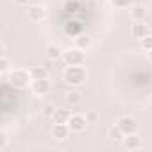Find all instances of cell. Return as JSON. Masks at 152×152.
Instances as JSON below:
<instances>
[{
	"label": "cell",
	"mask_w": 152,
	"mask_h": 152,
	"mask_svg": "<svg viewBox=\"0 0 152 152\" xmlns=\"http://www.w3.org/2000/svg\"><path fill=\"white\" fill-rule=\"evenodd\" d=\"M29 72H31V77H32V81L48 79V73H47V70H45L43 66H34V68H31Z\"/></svg>",
	"instance_id": "15"
},
{
	"label": "cell",
	"mask_w": 152,
	"mask_h": 152,
	"mask_svg": "<svg viewBox=\"0 0 152 152\" xmlns=\"http://www.w3.org/2000/svg\"><path fill=\"white\" fill-rule=\"evenodd\" d=\"M88 118L84 116V115H79V113H75V115H72V118H70V122H68V125H70V129H72V132H84L86 131V127H88Z\"/></svg>",
	"instance_id": "5"
},
{
	"label": "cell",
	"mask_w": 152,
	"mask_h": 152,
	"mask_svg": "<svg viewBox=\"0 0 152 152\" xmlns=\"http://www.w3.org/2000/svg\"><path fill=\"white\" fill-rule=\"evenodd\" d=\"M63 59H64L66 66H81L86 61V54H84V50H81V48L75 47V48L66 50L64 56H63Z\"/></svg>",
	"instance_id": "3"
},
{
	"label": "cell",
	"mask_w": 152,
	"mask_h": 152,
	"mask_svg": "<svg viewBox=\"0 0 152 152\" xmlns=\"http://www.w3.org/2000/svg\"><path fill=\"white\" fill-rule=\"evenodd\" d=\"M124 132L120 131V127L118 125H111L109 129H107V138H111L113 141H120V140H124Z\"/></svg>",
	"instance_id": "17"
},
{
	"label": "cell",
	"mask_w": 152,
	"mask_h": 152,
	"mask_svg": "<svg viewBox=\"0 0 152 152\" xmlns=\"http://www.w3.org/2000/svg\"><path fill=\"white\" fill-rule=\"evenodd\" d=\"M64 54H63V50H61V47H57V45H48L47 47V57L50 59V61H57V59H61Z\"/></svg>",
	"instance_id": "13"
},
{
	"label": "cell",
	"mask_w": 152,
	"mask_h": 152,
	"mask_svg": "<svg viewBox=\"0 0 152 152\" xmlns=\"http://www.w3.org/2000/svg\"><path fill=\"white\" fill-rule=\"evenodd\" d=\"M141 48H143L145 52L152 50V36H150V34H148L147 38H143V39H141Z\"/></svg>",
	"instance_id": "20"
},
{
	"label": "cell",
	"mask_w": 152,
	"mask_h": 152,
	"mask_svg": "<svg viewBox=\"0 0 152 152\" xmlns=\"http://www.w3.org/2000/svg\"><path fill=\"white\" fill-rule=\"evenodd\" d=\"M122 143H124V147H125L127 150H138V148L143 147V141H141V138H140L136 132H132V134H125L124 140H122Z\"/></svg>",
	"instance_id": "9"
},
{
	"label": "cell",
	"mask_w": 152,
	"mask_h": 152,
	"mask_svg": "<svg viewBox=\"0 0 152 152\" xmlns=\"http://www.w3.org/2000/svg\"><path fill=\"white\" fill-rule=\"evenodd\" d=\"M15 4H16V6H27L29 0H15Z\"/></svg>",
	"instance_id": "25"
},
{
	"label": "cell",
	"mask_w": 152,
	"mask_h": 152,
	"mask_svg": "<svg viewBox=\"0 0 152 152\" xmlns=\"http://www.w3.org/2000/svg\"><path fill=\"white\" fill-rule=\"evenodd\" d=\"M31 91L36 97H43L50 91V81L48 79H39V81H32L31 83Z\"/></svg>",
	"instance_id": "8"
},
{
	"label": "cell",
	"mask_w": 152,
	"mask_h": 152,
	"mask_svg": "<svg viewBox=\"0 0 152 152\" xmlns=\"http://www.w3.org/2000/svg\"><path fill=\"white\" fill-rule=\"evenodd\" d=\"M72 118V111L70 109H64V107H57L54 116H52V122L54 124H68Z\"/></svg>",
	"instance_id": "11"
},
{
	"label": "cell",
	"mask_w": 152,
	"mask_h": 152,
	"mask_svg": "<svg viewBox=\"0 0 152 152\" xmlns=\"http://www.w3.org/2000/svg\"><path fill=\"white\" fill-rule=\"evenodd\" d=\"M45 16H47V11H45V7L39 6V4H34V6H31V7L27 9V18H29L31 22H34V23L43 22Z\"/></svg>",
	"instance_id": "6"
},
{
	"label": "cell",
	"mask_w": 152,
	"mask_h": 152,
	"mask_svg": "<svg viewBox=\"0 0 152 152\" xmlns=\"http://www.w3.org/2000/svg\"><path fill=\"white\" fill-rule=\"evenodd\" d=\"M63 79L70 84V86H79L86 81V70L81 66H66L63 72Z\"/></svg>",
	"instance_id": "2"
},
{
	"label": "cell",
	"mask_w": 152,
	"mask_h": 152,
	"mask_svg": "<svg viewBox=\"0 0 152 152\" xmlns=\"http://www.w3.org/2000/svg\"><path fill=\"white\" fill-rule=\"evenodd\" d=\"M56 106H52V104H47L45 107H43V116H47V118H52L54 116V113H56Z\"/></svg>",
	"instance_id": "19"
},
{
	"label": "cell",
	"mask_w": 152,
	"mask_h": 152,
	"mask_svg": "<svg viewBox=\"0 0 152 152\" xmlns=\"http://www.w3.org/2000/svg\"><path fill=\"white\" fill-rule=\"evenodd\" d=\"M147 59L152 63V50H148V52H147Z\"/></svg>",
	"instance_id": "26"
},
{
	"label": "cell",
	"mask_w": 152,
	"mask_h": 152,
	"mask_svg": "<svg viewBox=\"0 0 152 152\" xmlns=\"http://www.w3.org/2000/svg\"><path fill=\"white\" fill-rule=\"evenodd\" d=\"M64 9H66V13H72V11H77V2H72V0H68V2L64 4Z\"/></svg>",
	"instance_id": "23"
},
{
	"label": "cell",
	"mask_w": 152,
	"mask_h": 152,
	"mask_svg": "<svg viewBox=\"0 0 152 152\" xmlns=\"http://www.w3.org/2000/svg\"><path fill=\"white\" fill-rule=\"evenodd\" d=\"M66 102H68L70 106H79V104L83 102L81 91H68V93H66Z\"/></svg>",
	"instance_id": "16"
},
{
	"label": "cell",
	"mask_w": 152,
	"mask_h": 152,
	"mask_svg": "<svg viewBox=\"0 0 152 152\" xmlns=\"http://www.w3.org/2000/svg\"><path fill=\"white\" fill-rule=\"evenodd\" d=\"M75 47L86 52V50L91 47V38H90V36H86V34H79L77 38H75Z\"/></svg>",
	"instance_id": "14"
},
{
	"label": "cell",
	"mask_w": 152,
	"mask_h": 152,
	"mask_svg": "<svg viewBox=\"0 0 152 152\" xmlns=\"http://www.w3.org/2000/svg\"><path fill=\"white\" fill-rule=\"evenodd\" d=\"M32 83V77H31V72L23 70V68H15L9 72V84L16 90H23L27 88L29 84Z\"/></svg>",
	"instance_id": "1"
},
{
	"label": "cell",
	"mask_w": 152,
	"mask_h": 152,
	"mask_svg": "<svg viewBox=\"0 0 152 152\" xmlns=\"http://www.w3.org/2000/svg\"><path fill=\"white\" fill-rule=\"evenodd\" d=\"M86 118H88V122H93V120H97V113H93V111H90V113L86 115Z\"/></svg>",
	"instance_id": "24"
},
{
	"label": "cell",
	"mask_w": 152,
	"mask_h": 152,
	"mask_svg": "<svg viewBox=\"0 0 152 152\" xmlns=\"http://www.w3.org/2000/svg\"><path fill=\"white\" fill-rule=\"evenodd\" d=\"M129 13H131V18L134 20V22H143V18L147 16V9L143 7V6H140V4H132L131 7H129Z\"/></svg>",
	"instance_id": "12"
},
{
	"label": "cell",
	"mask_w": 152,
	"mask_h": 152,
	"mask_svg": "<svg viewBox=\"0 0 152 152\" xmlns=\"http://www.w3.org/2000/svg\"><path fill=\"white\" fill-rule=\"evenodd\" d=\"M70 132H72V129L68 124H54V127H52V138H56V140H66L70 136Z\"/></svg>",
	"instance_id": "10"
},
{
	"label": "cell",
	"mask_w": 152,
	"mask_h": 152,
	"mask_svg": "<svg viewBox=\"0 0 152 152\" xmlns=\"http://www.w3.org/2000/svg\"><path fill=\"white\" fill-rule=\"evenodd\" d=\"M9 66H11L9 59H7L6 56H2V57H0V72H2V73H6V72L9 70Z\"/></svg>",
	"instance_id": "21"
},
{
	"label": "cell",
	"mask_w": 152,
	"mask_h": 152,
	"mask_svg": "<svg viewBox=\"0 0 152 152\" xmlns=\"http://www.w3.org/2000/svg\"><path fill=\"white\" fill-rule=\"evenodd\" d=\"M116 125L120 127V131H122L124 134H132V132H138V122H136L132 116H129V115L120 116V118L116 120Z\"/></svg>",
	"instance_id": "4"
},
{
	"label": "cell",
	"mask_w": 152,
	"mask_h": 152,
	"mask_svg": "<svg viewBox=\"0 0 152 152\" xmlns=\"http://www.w3.org/2000/svg\"><path fill=\"white\" fill-rule=\"evenodd\" d=\"M132 2H134V0H111V4H113L115 7H120V9H127V7H131Z\"/></svg>",
	"instance_id": "18"
},
{
	"label": "cell",
	"mask_w": 152,
	"mask_h": 152,
	"mask_svg": "<svg viewBox=\"0 0 152 152\" xmlns=\"http://www.w3.org/2000/svg\"><path fill=\"white\" fill-rule=\"evenodd\" d=\"M131 34H132L134 39L141 41L143 38H147V36L150 34V27H148L147 23H143V22H134L132 27H131Z\"/></svg>",
	"instance_id": "7"
},
{
	"label": "cell",
	"mask_w": 152,
	"mask_h": 152,
	"mask_svg": "<svg viewBox=\"0 0 152 152\" xmlns=\"http://www.w3.org/2000/svg\"><path fill=\"white\" fill-rule=\"evenodd\" d=\"M6 148H7V136H6V132L2 131V132H0V152L6 150Z\"/></svg>",
	"instance_id": "22"
},
{
	"label": "cell",
	"mask_w": 152,
	"mask_h": 152,
	"mask_svg": "<svg viewBox=\"0 0 152 152\" xmlns=\"http://www.w3.org/2000/svg\"><path fill=\"white\" fill-rule=\"evenodd\" d=\"M150 102H152V93H150Z\"/></svg>",
	"instance_id": "27"
}]
</instances>
